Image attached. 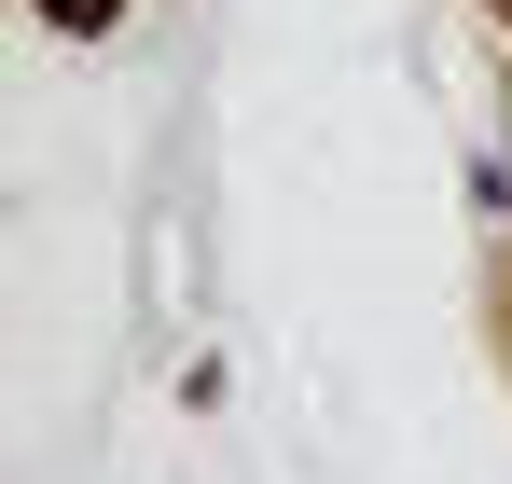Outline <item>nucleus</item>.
I'll list each match as a JSON object with an SVG mask.
<instances>
[{
  "label": "nucleus",
  "instance_id": "2",
  "mask_svg": "<svg viewBox=\"0 0 512 484\" xmlns=\"http://www.w3.org/2000/svg\"><path fill=\"white\" fill-rule=\"evenodd\" d=\"M485 14H499V28H512V0H485Z\"/></svg>",
  "mask_w": 512,
  "mask_h": 484
},
{
  "label": "nucleus",
  "instance_id": "1",
  "mask_svg": "<svg viewBox=\"0 0 512 484\" xmlns=\"http://www.w3.org/2000/svg\"><path fill=\"white\" fill-rule=\"evenodd\" d=\"M28 14H42V28H70V42H97V28H111L125 0H28Z\"/></svg>",
  "mask_w": 512,
  "mask_h": 484
}]
</instances>
